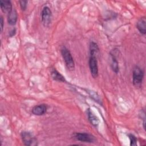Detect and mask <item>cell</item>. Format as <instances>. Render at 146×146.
<instances>
[{
  "mask_svg": "<svg viewBox=\"0 0 146 146\" xmlns=\"http://www.w3.org/2000/svg\"><path fill=\"white\" fill-rule=\"evenodd\" d=\"M61 54L67 68L70 70H73L75 68V63L70 51L66 47L63 46L61 48Z\"/></svg>",
  "mask_w": 146,
  "mask_h": 146,
  "instance_id": "obj_1",
  "label": "cell"
},
{
  "mask_svg": "<svg viewBox=\"0 0 146 146\" xmlns=\"http://www.w3.org/2000/svg\"><path fill=\"white\" fill-rule=\"evenodd\" d=\"M144 78V71L139 66H136L133 70V84L136 87H140L143 83Z\"/></svg>",
  "mask_w": 146,
  "mask_h": 146,
  "instance_id": "obj_2",
  "label": "cell"
},
{
  "mask_svg": "<svg viewBox=\"0 0 146 146\" xmlns=\"http://www.w3.org/2000/svg\"><path fill=\"white\" fill-rule=\"evenodd\" d=\"M22 140L25 145L35 146L37 145L38 142L36 137L30 132L22 131L21 134Z\"/></svg>",
  "mask_w": 146,
  "mask_h": 146,
  "instance_id": "obj_3",
  "label": "cell"
},
{
  "mask_svg": "<svg viewBox=\"0 0 146 146\" xmlns=\"http://www.w3.org/2000/svg\"><path fill=\"white\" fill-rule=\"evenodd\" d=\"M89 68L92 76L96 78L98 76V66L96 55H90L89 58Z\"/></svg>",
  "mask_w": 146,
  "mask_h": 146,
  "instance_id": "obj_4",
  "label": "cell"
},
{
  "mask_svg": "<svg viewBox=\"0 0 146 146\" xmlns=\"http://www.w3.org/2000/svg\"><path fill=\"white\" fill-rule=\"evenodd\" d=\"M52 13L48 6H44L41 12V19L43 25L46 27L48 26L51 22Z\"/></svg>",
  "mask_w": 146,
  "mask_h": 146,
  "instance_id": "obj_5",
  "label": "cell"
},
{
  "mask_svg": "<svg viewBox=\"0 0 146 146\" xmlns=\"http://www.w3.org/2000/svg\"><path fill=\"white\" fill-rule=\"evenodd\" d=\"M74 137L76 140L82 142L92 143L95 141V138L92 135L84 132L75 133L74 134Z\"/></svg>",
  "mask_w": 146,
  "mask_h": 146,
  "instance_id": "obj_6",
  "label": "cell"
},
{
  "mask_svg": "<svg viewBox=\"0 0 146 146\" xmlns=\"http://www.w3.org/2000/svg\"><path fill=\"white\" fill-rule=\"evenodd\" d=\"M47 107L44 104H41L34 107L32 109V113L37 116L44 115L47 111Z\"/></svg>",
  "mask_w": 146,
  "mask_h": 146,
  "instance_id": "obj_7",
  "label": "cell"
},
{
  "mask_svg": "<svg viewBox=\"0 0 146 146\" xmlns=\"http://www.w3.org/2000/svg\"><path fill=\"white\" fill-rule=\"evenodd\" d=\"M0 6L1 9L4 13H7V14L11 12L13 10L12 4L11 1L7 0H1L0 1Z\"/></svg>",
  "mask_w": 146,
  "mask_h": 146,
  "instance_id": "obj_8",
  "label": "cell"
},
{
  "mask_svg": "<svg viewBox=\"0 0 146 146\" xmlns=\"http://www.w3.org/2000/svg\"><path fill=\"white\" fill-rule=\"evenodd\" d=\"M18 18V15L17 11L15 9H13L7 15V22L11 26L15 25L17 23Z\"/></svg>",
  "mask_w": 146,
  "mask_h": 146,
  "instance_id": "obj_9",
  "label": "cell"
},
{
  "mask_svg": "<svg viewBox=\"0 0 146 146\" xmlns=\"http://www.w3.org/2000/svg\"><path fill=\"white\" fill-rule=\"evenodd\" d=\"M136 27L139 32L145 35L146 33V20L145 17H143L140 18L136 23Z\"/></svg>",
  "mask_w": 146,
  "mask_h": 146,
  "instance_id": "obj_10",
  "label": "cell"
},
{
  "mask_svg": "<svg viewBox=\"0 0 146 146\" xmlns=\"http://www.w3.org/2000/svg\"><path fill=\"white\" fill-rule=\"evenodd\" d=\"M87 115H88V118L91 123L94 127H96L99 124V120L98 117L93 113L92 111L90 110V109L87 110Z\"/></svg>",
  "mask_w": 146,
  "mask_h": 146,
  "instance_id": "obj_11",
  "label": "cell"
},
{
  "mask_svg": "<svg viewBox=\"0 0 146 146\" xmlns=\"http://www.w3.org/2000/svg\"><path fill=\"white\" fill-rule=\"evenodd\" d=\"M51 78L54 80L58 81V82H62L66 81L64 77L55 69H52L51 70Z\"/></svg>",
  "mask_w": 146,
  "mask_h": 146,
  "instance_id": "obj_12",
  "label": "cell"
},
{
  "mask_svg": "<svg viewBox=\"0 0 146 146\" xmlns=\"http://www.w3.org/2000/svg\"><path fill=\"white\" fill-rule=\"evenodd\" d=\"M111 66L112 68V70L113 72H115L116 74L118 73L119 71V67L118 64V62L116 59V57L114 54L111 53Z\"/></svg>",
  "mask_w": 146,
  "mask_h": 146,
  "instance_id": "obj_13",
  "label": "cell"
},
{
  "mask_svg": "<svg viewBox=\"0 0 146 146\" xmlns=\"http://www.w3.org/2000/svg\"><path fill=\"white\" fill-rule=\"evenodd\" d=\"M99 47L98 44L94 42L90 43V55H97L98 52H99Z\"/></svg>",
  "mask_w": 146,
  "mask_h": 146,
  "instance_id": "obj_14",
  "label": "cell"
},
{
  "mask_svg": "<svg viewBox=\"0 0 146 146\" xmlns=\"http://www.w3.org/2000/svg\"><path fill=\"white\" fill-rule=\"evenodd\" d=\"M128 137L130 140V145H137V139L136 137L132 134H128Z\"/></svg>",
  "mask_w": 146,
  "mask_h": 146,
  "instance_id": "obj_15",
  "label": "cell"
},
{
  "mask_svg": "<svg viewBox=\"0 0 146 146\" xmlns=\"http://www.w3.org/2000/svg\"><path fill=\"white\" fill-rule=\"evenodd\" d=\"M19 2L21 9H22V11H25L26 9V7H27V1H19Z\"/></svg>",
  "mask_w": 146,
  "mask_h": 146,
  "instance_id": "obj_16",
  "label": "cell"
},
{
  "mask_svg": "<svg viewBox=\"0 0 146 146\" xmlns=\"http://www.w3.org/2000/svg\"><path fill=\"white\" fill-rule=\"evenodd\" d=\"M1 31H2L3 27V19L2 17H1Z\"/></svg>",
  "mask_w": 146,
  "mask_h": 146,
  "instance_id": "obj_17",
  "label": "cell"
}]
</instances>
